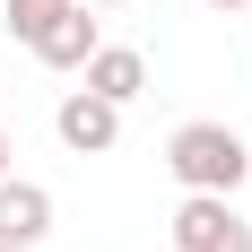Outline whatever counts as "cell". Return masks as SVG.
<instances>
[{"mask_svg":"<svg viewBox=\"0 0 252 252\" xmlns=\"http://www.w3.org/2000/svg\"><path fill=\"white\" fill-rule=\"evenodd\" d=\"M165 174L183 183V191H244L252 183V148L235 139L226 122H183L174 139H165Z\"/></svg>","mask_w":252,"mask_h":252,"instance_id":"obj_1","label":"cell"},{"mask_svg":"<svg viewBox=\"0 0 252 252\" xmlns=\"http://www.w3.org/2000/svg\"><path fill=\"white\" fill-rule=\"evenodd\" d=\"M174 252H252V218L226 191H183L174 209Z\"/></svg>","mask_w":252,"mask_h":252,"instance_id":"obj_2","label":"cell"},{"mask_svg":"<svg viewBox=\"0 0 252 252\" xmlns=\"http://www.w3.org/2000/svg\"><path fill=\"white\" fill-rule=\"evenodd\" d=\"M96 44H104V35H96V9H87V0H61V9L26 35V52H35L44 70H87V52H96Z\"/></svg>","mask_w":252,"mask_h":252,"instance_id":"obj_3","label":"cell"},{"mask_svg":"<svg viewBox=\"0 0 252 252\" xmlns=\"http://www.w3.org/2000/svg\"><path fill=\"white\" fill-rule=\"evenodd\" d=\"M52 130H61V148L70 157H104L113 139H122V104L87 96V87H70V96L52 104Z\"/></svg>","mask_w":252,"mask_h":252,"instance_id":"obj_4","label":"cell"},{"mask_svg":"<svg viewBox=\"0 0 252 252\" xmlns=\"http://www.w3.org/2000/svg\"><path fill=\"white\" fill-rule=\"evenodd\" d=\"M78 78H87V96H104V104H139V96H148V52H130V44H96Z\"/></svg>","mask_w":252,"mask_h":252,"instance_id":"obj_5","label":"cell"},{"mask_svg":"<svg viewBox=\"0 0 252 252\" xmlns=\"http://www.w3.org/2000/svg\"><path fill=\"white\" fill-rule=\"evenodd\" d=\"M52 235V191L44 183H26V174H0V244H44Z\"/></svg>","mask_w":252,"mask_h":252,"instance_id":"obj_6","label":"cell"},{"mask_svg":"<svg viewBox=\"0 0 252 252\" xmlns=\"http://www.w3.org/2000/svg\"><path fill=\"white\" fill-rule=\"evenodd\" d=\"M9 165H18V139H9V130H0V174H9Z\"/></svg>","mask_w":252,"mask_h":252,"instance_id":"obj_7","label":"cell"},{"mask_svg":"<svg viewBox=\"0 0 252 252\" xmlns=\"http://www.w3.org/2000/svg\"><path fill=\"white\" fill-rule=\"evenodd\" d=\"M87 9H122V0H87Z\"/></svg>","mask_w":252,"mask_h":252,"instance_id":"obj_8","label":"cell"},{"mask_svg":"<svg viewBox=\"0 0 252 252\" xmlns=\"http://www.w3.org/2000/svg\"><path fill=\"white\" fill-rule=\"evenodd\" d=\"M209 9H244V0H209Z\"/></svg>","mask_w":252,"mask_h":252,"instance_id":"obj_9","label":"cell"},{"mask_svg":"<svg viewBox=\"0 0 252 252\" xmlns=\"http://www.w3.org/2000/svg\"><path fill=\"white\" fill-rule=\"evenodd\" d=\"M0 252H26V244H0Z\"/></svg>","mask_w":252,"mask_h":252,"instance_id":"obj_10","label":"cell"}]
</instances>
